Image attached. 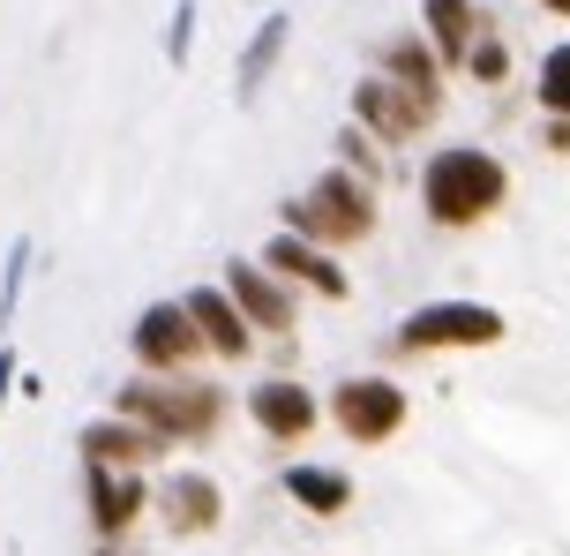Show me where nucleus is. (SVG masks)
<instances>
[{
    "mask_svg": "<svg viewBox=\"0 0 570 556\" xmlns=\"http://www.w3.org/2000/svg\"><path fill=\"white\" fill-rule=\"evenodd\" d=\"M541 8H556V16H570V0H541Z\"/></svg>",
    "mask_w": 570,
    "mask_h": 556,
    "instance_id": "a878e982",
    "label": "nucleus"
},
{
    "mask_svg": "<svg viewBox=\"0 0 570 556\" xmlns=\"http://www.w3.org/2000/svg\"><path fill=\"white\" fill-rule=\"evenodd\" d=\"M285 226H293V234H308V241H323V248H353V241L375 234V204H368V188L345 174V166H331L308 196H293V204H285Z\"/></svg>",
    "mask_w": 570,
    "mask_h": 556,
    "instance_id": "7ed1b4c3",
    "label": "nucleus"
},
{
    "mask_svg": "<svg viewBox=\"0 0 570 556\" xmlns=\"http://www.w3.org/2000/svg\"><path fill=\"white\" fill-rule=\"evenodd\" d=\"M83 489H90V534L98 542H120L142 519V504H150L136 467H98V459H83Z\"/></svg>",
    "mask_w": 570,
    "mask_h": 556,
    "instance_id": "6e6552de",
    "label": "nucleus"
},
{
    "mask_svg": "<svg viewBox=\"0 0 570 556\" xmlns=\"http://www.w3.org/2000/svg\"><path fill=\"white\" fill-rule=\"evenodd\" d=\"M353 114H361V128H375L383 144H413L421 120L435 114V98H421V90L399 84V76H361V84H353Z\"/></svg>",
    "mask_w": 570,
    "mask_h": 556,
    "instance_id": "0eeeda50",
    "label": "nucleus"
},
{
    "mask_svg": "<svg viewBox=\"0 0 570 556\" xmlns=\"http://www.w3.org/2000/svg\"><path fill=\"white\" fill-rule=\"evenodd\" d=\"M23 279H30V241L8 248V271H0V323L16 316V301H23Z\"/></svg>",
    "mask_w": 570,
    "mask_h": 556,
    "instance_id": "aec40b11",
    "label": "nucleus"
},
{
    "mask_svg": "<svg viewBox=\"0 0 570 556\" xmlns=\"http://www.w3.org/2000/svg\"><path fill=\"white\" fill-rule=\"evenodd\" d=\"M383 68H391L399 84H413L421 98H435V46H421V38H391V46H383Z\"/></svg>",
    "mask_w": 570,
    "mask_h": 556,
    "instance_id": "a211bd4d",
    "label": "nucleus"
},
{
    "mask_svg": "<svg viewBox=\"0 0 570 556\" xmlns=\"http://www.w3.org/2000/svg\"><path fill=\"white\" fill-rule=\"evenodd\" d=\"M541 106L570 120V46H548L541 53Z\"/></svg>",
    "mask_w": 570,
    "mask_h": 556,
    "instance_id": "6ab92c4d",
    "label": "nucleus"
},
{
    "mask_svg": "<svg viewBox=\"0 0 570 556\" xmlns=\"http://www.w3.org/2000/svg\"><path fill=\"white\" fill-rule=\"evenodd\" d=\"M248 413H256V429L263 437H278V443H301L315 429V391L301 377H263L256 391H248Z\"/></svg>",
    "mask_w": 570,
    "mask_h": 556,
    "instance_id": "1a4fd4ad",
    "label": "nucleus"
},
{
    "mask_svg": "<svg viewBox=\"0 0 570 556\" xmlns=\"http://www.w3.org/2000/svg\"><path fill=\"white\" fill-rule=\"evenodd\" d=\"M203 347H210V339H203V323H196L188 301H150L136 316V331H128V353H136L150 377H180Z\"/></svg>",
    "mask_w": 570,
    "mask_h": 556,
    "instance_id": "39448f33",
    "label": "nucleus"
},
{
    "mask_svg": "<svg viewBox=\"0 0 570 556\" xmlns=\"http://www.w3.org/2000/svg\"><path fill=\"white\" fill-rule=\"evenodd\" d=\"M98 556H120V549H114V542H106V549H98Z\"/></svg>",
    "mask_w": 570,
    "mask_h": 556,
    "instance_id": "bb28decb",
    "label": "nucleus"
},
{
    "mask_svg": "<svg viewBox=\"0 0 570 556\" xmlns=\"http://www.w3.org/2000/svg\"><path fill=\"white\" fill-rule=\"evenodd\" d=\"M285 497L301 504V511H315V519H338L345 504H353V481L338 467H293L285 474Z\"/></svg>",
    "mask_w": 570,
    "mask_h": 556,
    "instance_id": "f3484780",
    "label": "nucleus"
},
{
    "mask_svg": "<svg viewBox=\"0 0 570 556\" xmlns=\"http://www.w3.org/2000/svg\"><path fill=\"white\" fill-rule=\"evenodd\" d=\"M465 68H473L481 84H503V38H481V46L465 53Z\"/></svg>",
    "mask_w": 570,
    "mask_h": 556,
    "instance_id": "4be33fe9",
    "label": "nucleus"
},
{
    "mask_svg": "<svg viewBox=\"0 0 570 556\" xmlns=\"http://www.w3.org/2000/svg\"><path fill=\"white\" fill-rule=\"evenodd\" d=\"M338 150H345V166H361V174H375V158H368V144H361V128H345V136H338Z\"/></svg>",
    "mask_w": 570,
    "mask_h": 556,
    "instance_id": "5701e85b",
    "label": "nucleus"
},
{
    "mask_svg": "<svg viewBox=\"0 0 570 556\" xmlns=\"http://www.w3.org/2000/svg\"><path fill=\"white\" fill-rule=\"evenodd\" d=\"M188 46H196V0H180L173 23H166V60L173 68H188Z\"/></svg>",
    "mask_w": 570,
    "mask_h": 556,
    "instance_id": "412c9836",
    "label": "nucleus"
},
{
    "mask_svg": "<svg viewBox=\"0 0 570 556\" xmlns=\"http://www.w3.org/2000/svg\"><path fill=\"white\" fill-rule=\"evenodd\" d=\"M503 316L488 301H428L391 331V353H458V347H495Z\"/></svg>",
    "mask_w": 570,
    "mask_h": 556,
    "instance_id": "20e7f679",
    "label": "nucleus"
},
{
    "mask_svg": "<svg viewBox=\"0 0 570 556\" xmlns=\"http://www.w3.org/2000/svg\"><path fill=\"white\" fill-rule=\"evenodd\" d=\"M158 519H166L173 542H203V534L226 519V497H218L210 474H173L166 489H158Z\"/></svg>",
    "mask_w": 570,
    "mask_h": 556,
    "instance_id": "9d476101",
    "label": "nucleus"
},
{
    "mask_svg": "<svg viewBox=\"0 0 570 556\" xmlns=\"http://www.w3.org/2000/svg\"><path fill=\"white\" fill-rule=\"evenodd\" d=\"M8 383H16V353L0 347V399H8Z\"/></svg>",
    "mask_w": 570,
    "mask_h": 556,
    "instance_id": "393cba45",
    "label": "nucleus"
},
{
    "mask_svg": "<svg viewBox=\"0 0 570 556\" xmlns=\"http://www.w3.org/2000/svg\"><path fill=\"white\" fill-rule=\"evenodd\" d=\"M331 421H338L353 443H391L405 429V391L391 377H345L331 391Z\"/></svg>",
    "mask_w": 570,
    "mask_h": 556,
    "instance_id": "423d86ee",
    "label": "nucleus"
},
{
    "mask_svg": "<svg viewBox=\"0 0 570 556\" xmlns=\"http://www.w3.org/2000/svg\"><path fill=\"white\" fill-rule=\"evenodd\" d=\"M263 264L278 271L285 286H308V293H323V301H345V271L323 256V241H308V234H293L285 226L271 248H263Z\"/></svg>",
    "mask_w": 570,
    "mask_h": 556,
    "instance_id": "9b49d317",
    "label": "nucleus"
},
{
    "mask_svg": "<svg viewBox=\"0 0 570 556\" xmlns=\"http://www.w3.org/2000/svg\"><path fill=\"white\" fill-rule=\"evenodd\" d=\"M226 293L248 309L256 331H293V316H301V309H293V293H285V279L271 264H240V256H233V264H226Z\"/></svg>",
    "mask_w": 570,
    "mask_h": 556,
    "instance_id": "f8f14e48",
    "label": "nucleus"
},
{
    "mask_svg": "<svg viewBox=\"0 0 570 556\" xmlns=\"http://www.w3.org/2000/svg\"><path fill=\"white\" fill-rule=\"evenodd\" d=\"M503 196H511V174H503V158L481 144H451L435 150L421 166V204L435 226H481V218H495L503 211Z\"/></svg>",
    "mask_w": 570,
    "mask_h": 556,
    "instance_id": "f257e3e1",
    "label": "nucleus"
},
{
    "mask_svg": "<svg viewBox=\"0 0 570 556\" xmlns=\"http://www.w3.org/2000/svg\"><path fill=\"white\" fill-rule=\"evenodd\" d=\"M120 413L128 421H150L158 437H218V421H226V391L218 383H196V377H142L120 391Z\"/></svg>",
    "mask_w": 570,
    "mask_h": 556,
    "instance_id": "f03ea898",
    "label": "nucleus"
},
{
    "mask_svg": "<svg viewBox=\"0 0 570 556\" xmlns=\"http://www.w3.org/2000/svg\"><path fill=\"white\" fill-rule=\"evenodd\" d=\"M428 30H435V53L443 60H465L473 46H481V8L473 0H421Z\"/></svg>",
    "mask_w": 570,
    "mask_h": 556,
    "instance_id": "dca6fc26",
    "label": "nucleus"
},
{
    "mask_svg": "<svg viewBox=\"0 0 570 556\" xmlns=\"http://www.w3.org/2000/svg\"><path fill=\"white\" fill-rule=\"evenodd\" d=\"M166 443H173V437H158L150 421H128V413H114V421H90V429H83V459H98V467H150Z\"/></svg>",
    "mask_w": 570,
    "mask_h": 556,
    "instance_id": "ddd939ff",
    "label": "nucleus"
},
{
    "mask_svg": "<svg viewBox=\"0 0 570 556\" xmlns=\"http://www.w3.org/2000/svg\"><path fill=\"white\" fill-rule=\"evenodd\" d=\"M188 309H196V323H203V339H210V353H226V361H248V309H240L226 286H196V293H188Z\"/></svg>",
    "mask_w": 570,
    "mask_h": 556,
    "instance_id": "4468645a",
    "label": "nucleus"
},
{
    "mask_svg": "<svg viewBox=\"0 0 570 556\" xmlns=\"http://www.w3.org/2000/svg\"><path fill=\"white\" fill-rule=\"evenodd\" d=\"M548 144H556V150H570V120H563V114L548 120Z\"/></svg>",
    "mask_w": 570,
    "mask_h": 556,
    "instance_id": "b1692460",
    "label": "nucleus"
},
{
    "mask_svg": "<svg viewBox=\"0 0 570 556\" xmlns=\"http://www.w3.org/2000/svg\"><path fill=\"white\" fill-rule=\"evenodd\" d=\"M285 38H293V16H263L256 38L240 46V68H233V98H240V106H256V98H263L271 68H278V53H285Z\"/></svg>",
    "mask_w": 570,
    "mask_h": 556,
    "instance_id": "2eb2a0df",
    "label": "nucleus"
}]
</instances>
